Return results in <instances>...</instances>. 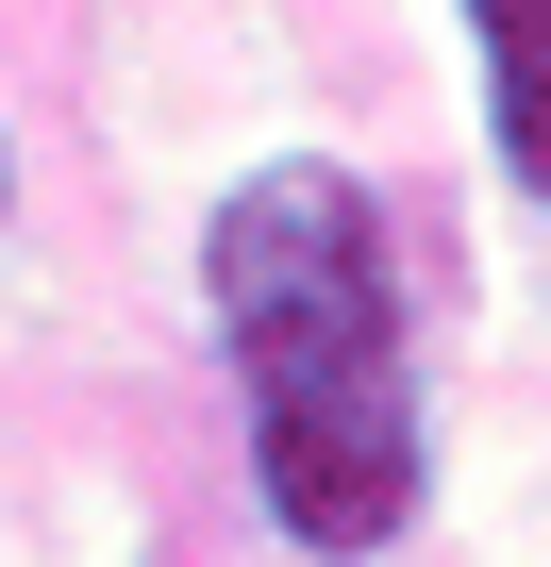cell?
I'll return each mask as SVG.
<instances>
[{
  "instance_id": "6da1fadb",
  "label": "cell",
  "mask_w": 551,
  "mask_h": 567,
  "mask_svg": "<svg viewBox=\"0 0 551 567\" xmlns=\"http://www.w3.org/2000/svg\"><path fill=\"white\" fill-rule=\"evenodd\" d=\"M201 318H217V351H234L251 484H267V517H285V550L368 567V550L418 517V484H435L385 200H368L335 151H267V167L201 217Z\"/></svg>"
},
{
  "instance_id": "7a4b0ae2",
  "label": "cell",
  "mask_w": 551,
  "mask_h": 567,
  "mask_svg": "<svg viewBox=\"0 0 551 567\" xmlns=\"http://www.w3.org/2000/svg\"><path fill=\"white\" fill-rule=\"evenodd\" d=\"M468 51H484L501 167H518V200L551 217V0H468Z\"/></svg>"
}]
</instances>
